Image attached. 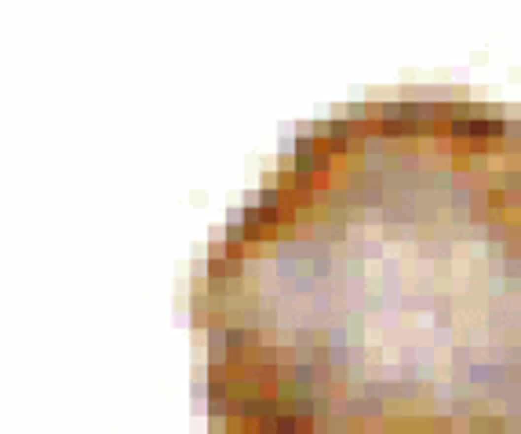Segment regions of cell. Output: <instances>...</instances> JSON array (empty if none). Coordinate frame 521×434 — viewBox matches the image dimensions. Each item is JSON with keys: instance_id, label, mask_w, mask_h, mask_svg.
Segmentation results:
<instances>
[{"instance_id": "cell-1", "label": "cell", "mask_w": 521, "mask_h": 434, "mask_svg": "<svg viewBox=\"0 0 521 434\" xmlns=\"http://www.w3.org/2000/svg\"><path fill=\"white\" fill-rule=\"evenodd\" d=\"M190 314L219 431H521V124L459 99L310 124Z\"/></svg>"}]
</instances>
